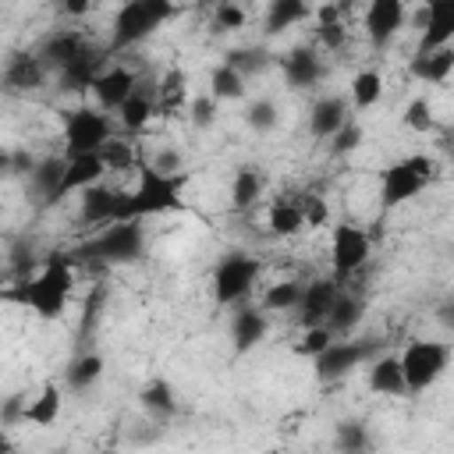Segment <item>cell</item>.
I'll list each match as a JSON object with an SVG mask.
<instances>
[{
    "label": "cell",
    "instance_id": "obj_6",
    "mask_svg": "<svg viewBox=\"0 0 454 454\" xmlns=\"http://www.w3.org/2000/svg\"><path fill=\"white\" fill-rule=\"evenodd\" d=\"M450 362V348L440 340H411L401 351V365H404V380H408V394H419L426 387H433L443 369Z\"/></svg>",
    "mask_w": 454,
    "mask_h": 454
},
{
    "label": "cell",
    "instance_id": "obj_41",
    "mask_svg": "<svg viewBox=\"0 0 454 454\" xmlns=\"http://www.w3.org/2000/svg\"><path fill=\"white\" fill-rule=\"evenodd\" d=\"M333 443L340 450H365L369 447V436H365L362 422H340L337 433H333Z\"/></svg>",
    "mask_w": 454,
    "mask_h": 454
},
{
    "label": "cell",
    "instance_id": "obj_13",
    "mask_svg": "<svg viewBox=\"0 0 454 454\" xmlns=\"http://www.w3.org/2000/svg\"><path fill=\"white\" fill-rule=\"evenodd\" d=\"M404 0H369L365 7V35L372 46H387L401 28H404Z\"/></svg>",
    "mask_w": 454,
    "mask_h": 454
},
{
    "label": "cell",
    "instance_id": "obj_46",
    "mask_svg": "<svg viewBox=\"0 0 454 454\" xmlns=\"http://www.w3.org/2000/svg\"><path fill=\"white\" fill-rule=\"evenodd\" d=\"M245 25V11L234 4V0H227V4H216V28H227V32H234V28H241Z\"/></svg>",
    "mask_w": 454,
    "mask_h": 454
},
{
    "label": "cell",
    "instance_id": "obj_11",
    "mask_svg": "<svg viewBox=\"0 0 454 454\" xmlns=\"http://www.w3.org/2000/svg\"><path fill=\"white\" fill-rule=\"evenodd\" d=\"M340 294V284L337 277H323V280H312L301 287V301H298V323L301 330L305 326H323L330 319V309Z\"/></svg>",
    "mask_w": 454,
    "mask_h": 454
},
{
    "label": "cell",
    "instance_id": "obj_28",
    "mask_svg": "<svg viewBox=\"0 0 454 454\" xmlns=\"http://www.w3.org/2000/svg\"><path fill=\"white\" fill-rule=\"evenodd\" d=\"M60 415V387L57 383H43L39 397H32L25 404V422L32 426H53Z\"/></svg>",
    "mask_w": 454,
    "mask_h": 454
},
{
    "label": "cell",
    "instance_id": "obj_16",
    "mask_svg": "<svg viewBox=\"0 0 454 454\" xmlns=\"http://www.w3.org/2000/svg\"><path fill=\"white\" fill-rule=\"evenodd\" d=\"M43 74H46V64L39 53H14L7 64H4V85L7 92H32L43 85Z\"/></svg>",
    "mask_w": 454,
    "mask_h": 454
},
{
    "label": "cell",
    "instance_id": "obj_30",
    "mask_svg": "<svg viewBox=\"0 0 454 454\" xmlns=\"http://www.w3.org/2000/svg\"><path fill=\"white\" fill-rule=\"evenodd\" d=\"M301 18H309V4L305 0H270V7H266V32L277 35V32L298 25Z\"/></svg>",
    "mask_w": 454,
    "mask_h": 454
},
{
    "label": "cell",
    "instance_id": "obj_48",
    "mask_svg": "<svg viewBox=\"0 0 454 454\" xmlns=\"http://www.w3.org/2000/svg\"><path fill=\"white\" fill-rule=\"evenodd\" d=\"M213 121H216V99H213V96H199V99H192V124L209 128Z\"/></svg>",
    "mask_w": 454,
    "mask_h": 454
},
{
    "label": "cell",
    "instance_id": "obj_25",
    "mask_svg": "<svg viewBox=\"0 0 454 454\" xmlns=\"http://www.w3.org/2000/svg\"><path fill=\"white\" fill-rule=\"evenodd\" d=\"M64 174H67V156H46L32 167V184L43 195V202H60Z\"/></svg>",
    "mask_w": 454,
    "mask_h": 454
},
{
    "label": "cell",
    "instance_id": "obj_36",
    "mask_svg": "<svg viewBox=\"0 0 454 454\" xmlns=\"http://www.w3.org/2000/svg\"><path fill=\"white\" fill-rule=\"evenodd\" d=\"M99 376H103V358H99V355H78V358L67 365V387H71V390H85V387H92Z\"/></svg>",
    "mask_w": 454,
    "mask_h": 454
},
{
    "label": "cell",
    "instance_id": "obj_17",
    "mask_svg": "<svg viewBox=\"0 0 454 454\" xmlns=\"http://www.w3.org/2000/svg\"><path fill=\"white\" fill-rule=\"evenodd\" d=\"M106 174V163L99 153H85V156H67V174L60 184V199L71 192H85L92 184H99V177Z\"/></svg>",
    "mask_w": 454,
    "mask_h": 454
},
{
    "label": "cell",
    "instance_id": "obj_39",
    "mask_svg": "<svg viewBox=\"0 0 454 454\" xmlns=\"http://www.w3.org/2000/svg\"><path fill=\"white\" fill-rule=\"evenodd\" d=\"M99 156H103L106 170H128V167L135 163V149H131V142H121V138H110V142L99 149Z\"/></svg>",
    "mask_w": 454,
    "mask_h": 454
},
{
    "label": "cell",
    "instance_id": "obj_2",
    "mask_svg": "<svg viewBox=\"0 0 454 454\" xmlns=\"http://www.w3.org/2000/svg\"><path fill=\"white\" fill-rule=\"evenodd\" d=\"M181 188H184V174H163L153 163H145L138 170V184L128 192V220H142V216H156L167 209H181Z\"/></svg>",
    "mask_w": 454,
    "mask_h": 454
},
{
    "label": "cell",
    "instance_id": "obj_4",
    "mask_svg": "<svg viewBox=\"0 0 454 454\" xmlns=\"http://www.w3.org/2000/svg\"><path fill=\"white\" fill-rule=\"evenodd\" d=\"M433 174V160L429 156H408V160H397L383 170V184H380V199H383V209H394L408 199H415L426 181Z\"/></svg>",
    "mask_w": 454,
    "mask_h": 454
},
{
    "label": "cell",
    "instance_id": "obj_24",
    "mask_svg": "<svg viewBox=\"0 0 454 454\" xmlns=\"http://www.w3.org/2000/svg\"><path fill=\"white\" fill-rule=\"evenodd\" d=\"M57 74H60V89H67V92L92 89V82H96V74H99V50L89 46L82 57H74V60H71L67 67H60Z\"/></svg>",
    "mask_w": 454,
    "mask_h": 454
},
{
    "label": "cell",
    "instance_id": "obj_35",
    "mask_svg": "<svg viewBox=\"0 0 454 454\" xmlns=\"http://www.w3.org/2000/svg\"><path fill=\"white\" fill-rule=\"evenodd\" d=\"M380 96H383V78H380V71H358V74L351 78V103H355V110L376 106Z\"/></svg>",
    "mask_w": 454,
    "mask_h": 454
},
{
    "label": "cell",
    "instance_id": "obj_18",
    "mask_svg": "<svg viewBox=\"0 0 454 454\" xmlns=\"http://www.w3.org/2000/svg\"><path fill=\"white\" fill-rule=\"evenodd\" d=\"M369 390L372 394H387V397H401L408 394V380H404V365L401 355H383L369 365Z\"/></svg>",
    "mask_w": 454,
    "mask_h": 454
},
{
    "label": "cell",
    "instance_id": "obj_52",
    "mask_svg": "<svg viewBox=\"0 0 454 454\" xmlns=\"http://www.w3.org/2000/svg\"><path fill=\"white\" fill-rule=\"evenodd\" d=\"M202 4H227V0H202Z\"/></svg>",
    "mask_w": 454,
    "mask_h": 454
},
{
    "label": "cell",
    "instance_id": "obj_26",
    "mask_svg": "<svg viewBox=\"0 0 454 454\" xmlns=\"http://www.w3.org/2000/svg\"><path fill=\"white\" fill-rule=\"evenodd\" d=\"M259 195H262V174L255 167H238L231 177V206L245 213L259 202Z\"/></svg>",
    "mask_w": 454,
    "mask_h": 454
},
{
    "label": "cell",
    "instance_id": "obj_12",
    "mask_svg": "<svg viewBox=\"0 0 454 454\" xmlns=\"http://www.w3.org/2000/svg\"><path fill=\"white\" fill-rule=\"evenodd\" d=\"M369 358V344H355V340H333L323 355L312 358V369L323 383H333L340 376H348L351 369H358V362Z\"/></svg>",
    "mask_w": 454,
    "mask_h": 454
},
{
    "label": "cell",
    "instance_id": "obj_45",
    "mask_svg": "<svg viewBox=\"0 0 454 454\" xmlns=\"http://www.w3.org/2000/svg\"><path fill=\"white\" fill-rule=\"evenodd\" d=\"M227 64H234L241 74H252V71L266 67V57L255 53V50H234V53H227Z\"/></svg>",
    "mask_w": 454,
    "mask_h": 454
},
{
    "label": "cell",
    "instance_id": "obj_1",
    "mask_svg": "<svg viewBox=\"0 0 454 454\" xmlns=\"http://www.w3.org/2000/svg\"><path fill=\"white\" fill-rule=\"evenodd\" d=\"M71 287H74V266L67 255H53L46 259V266L28 277L21 287H18V298L43 319H57L64 309H67V298H71Z\"/></svg>",
    "mask_w": 454,
    "mask_h": 454
},
{
    "label": "cell",
    "instance_id": "obj_27",
    "mask_svg": "<svg viewBox=\"0 0 454 454\" xmlns=\"http://www.w3.org/2000/svg\"><path fill=\"white\" fill-rule=\"evenodd\" d=\"M266 227H270V234H277V238H294L298 231H305L301 202H291V199L273 202V206H270V216H266Z\"/></svg>",
    "mask_w": 454,
    "mask_h": 454
},
{
    "label": "cell",
    "instance_id": "obj_37",
    "mask_svg": "<svg viewBox=\"0 0 454 454\" xmlns=\"http://www.w3.org/2000/svg\"><path fill=\"white\" fill-rule=\"evenodd\" d=\"M298 301H301V284H294V280L273 284L262 294V309L266 312H287V309H298Z\"/></svg>",
    "mask_w": 454,
    "mask_h": 454
},
{
    "label": "cell",
    "instance_id": "obj_9",
    "mask_svg": "<svg viewBox=\"0 0 454 454\" xmlns=\"http://www.w3.org/2000/svg\"><path fill=\"white\" fill-rule=\"evenodd\" d=\"M369 259V234L355 223H340L330 234V262H333V277L344 280L351 277L362 262Z\"/></svg>",
    "mask_w": 454,
    "mask_h": 454
},
{
    "label": "cell",
    "instance_id": "obj_5",
    "mask_svg": "<svg viewBox=\"0 0 454 454\" xmlns=\"http://www.w3.org/2000/svg\"><path fill=\"white\" fill-rule=\"evenodd\" d=\"M145 248V238H142V227L138 220H114L96 241H89L78 255L85 259H103V262H135Z\"/></svg>",
    "mask_w": 454,
    "mask_h": 454
},
{
    "label": "cell",
    "instance_id": "obj_21",
    "mask_svg": "<svg viewBox=\"0 0 454 454\" xmlns=\"http://www.w3.org/2000/svg\"><path fill=\"white\" fill-rule=\"evenodd\" d=\"M284 78H287L291 89H309L323 78V60L309 46H298L284 57Z\"/></svg>",
    "mask_w": 454,
    "mask_h": 454
},
{
    "label": "cell",
    "instance_id": "obj_22",
    "mask_svg": "<svg viewBox=\"0 0 454 454\" xmlns=\"http://www.w3.org/2000/svg\"><path fill=\"white\" fill-rule=\"evenodd\" d=\"M344 121H348V106H344V99L326 96V99L312 103V114H309V131H312L316 138H333V135L340 131V124H344Z\"/></svg>",
    "mask_w": 454,
    "mask_h": 454
},
{
    "label": "cell",
    "instance_id": "obj_14",
    "mask_svg": "<svg viewBox=\"0 0 454 454\" xmlns=\"http://www.w3.org/2000/svg\"><path fill=\"white\" fill-rule=\"evenodd\" d=\"M447 43H454V0H426L419 50H436Z\"/></svg>",
    "mask_w": 454,
    "mask_h": 454
},
{
    "label": "cell",
    "instance_id": "obj_40",
    "mask_svg": "<svg viewBox=\"0 0 454 454\" xmlns=\"http://www.w3.org/2000/svg\"><path fill=\"white\" fill-rule=\"evenodd\" d=\"M362 145V124H355L351 117L340 124V131L330 138V153L333 156H348V153H355Z\"/></svg>",
    "mask_w": 454,
    "mask_h": 454
},
{
    "label": "cell",
    "instance_id": "obj_3",
    "mask_svg": "<svg viewBox=\"0 0 454 454\" xmlns=\"http://www.w3.org/2000/svg\"><path fill=\"white\" fill-rule=\"evenodd\" d=\"M167 18H174V4H170V0H128V4H121V11L114 14L110 46H114V50L135 46V43L149 39Z\"/></svg>",
    "mask_w": 454,
    "mask_h": 454
},
{
    "label": "cell",
    "instance_id": "obj_49",
    "mask_svg": "<svg viewBox=\"0 0 454 454\" xmlns=\"http://www.w3.org/2000/svg\"><path fill=\"white\" fill-rule=\"evenodd\" d=\"M153 167L163 170V174H181V153L177 149H160L156 160H153Z\"/></svg>",
    "mask_w": 454,
    "mask_h": 454
},
{
    "label": "cell",
    "instance_id": "obj_7",
    "mask_svg": "<svg viewBox=\"0 0 454 454\" xmlns=\"http://www.w3.org/2000/svg\"><path fill=\"white\" fill-rule=\"evenodd\" d=\"M255 280H259V259L231 252L227 259H220V266L213 273V298H216V305L241 301L252 291Z\"/></svg>",
    "mask_w": 454,
    "mask_h": 454
},
{
    "label": "cell",
    "instance_id": "obj_38",
    "mask_svg": "<svg viewBox=\"0 0 454 454\" xmlns=\"http://www.w3.org/2000/svg\"><path fill=\"white\" fill-rule=\"evenodd\" d=\"M333 330L323 323V326H305V333H301V340L294 344V351L301 355V358H316V355H323L330 344H333Z\"/></svg>",
    "mask_w": 454,
    "mask_h": 454
},
{
    "label": "cell",
    "instance_id": "obj_23",
    "mask_svg": "<svg viewBox=\"0 0 454 454\" xmlns=\"http://www.w3.org/2000/svg\"><path fill=\"white\" fill-rule=\"evenodd\" d=\"M231 337H234V351L238 355L252 351L266 337V316L259 309H238L234 319H231Z\"/></svg>",
    "mask_w": 454,
    "mask_h": 454
},
{
    "label": "cell",
    "instance_id": "obj_8",
    "mask_svg": "<svg viewBox=\"0 0 454 454\" xmlns=\"http://www.w3.org/2000/svg\"><path fill=\"white\" fill-rule=\"evenodd\" d=\"M110 142V121L99 110H74L64 124V156H85V153H99Z\"/></svg>",
    "mask_w": 454,
    "mask_h": 454
},
{
    "label": "cell",
    "instance_id": "obj_10",
    "mask_svg": "<svg viewBox=\"0 0 454 454\" xmlns=\"http://www.w3.org/2000/svg\"><path fill=\"white\" fill-rule=\"evenodd\" d=\"M78 216H82V223H114V220H128V192L106 188V184H92V188L82 192Z\"/></svg>",
    "mask_w": 454,
    "mask_h": 454
},
{
    "label": "cell",
    "instance_id": "obj_51",
    "mask_svg": "<svg viewBox=\"0 0 454 454\" xmlns=\"http://www.w3.org/2000/svg\"><path fill=\"white\" fill-rule=\"evenodd\" d=\"M440 323H443L447 330H454V301H447V305H440Z\"/></svg>",
    "mask_w": 454,
    "mask_h": 454
},
{
    "label": "cell",
    "instance_id": "obj_32",
    "mask_svg": "<svg viewBox=\"0 0 454 454\" xmlns=\"http://www.w3.org/2000/svg\"><path fill=\"white\" fill-rule=\"evenodd\" d=\"M209 96L213 99H241L245 96V74L234 64H220L209 74Z\"/></svg>",
    "mask_w": 454,
    "mask_h": 454
},
{
    "label": "cell",
    "instance_id": "obj_50",
    "mask_svg": "<svg viewBox=\"0 0 454 454\" xmlns=\"http://www.w3.org/2000/svg\"><path fill=\"white\" fill-rule=\"evenodd\" d=\"M60 4H64V11L74 14V18H78V14H89V7H92V0H60Z\"/></svg>",
    "mask_w": 454,
    "mask_h": 454
},
{
    "label": "cell",
    "instance_id": "obj_20",
    "mask_svg": "<svg viewBox=\"0 0 454 454\" xmlns=\"http://www.w3.org/2000/svg\"><path fill=\"white\" fill-rule=\"evenodd\" d=\"M92 43L82 35V32H57V35H50L46 43H43V50H39V57H43V64L46 67H67L74 57H82L85 50H89Z\"/></svg>",
    "mask_w": 454,
    "mask_h": 454
},
{
    "label": "cell",
    "instance_id": "obj_29",
    "mask_svg": "<svg viewBox=\"0 0 454 454\" xmlns=\"http://www.w3.org/2000/svg\"><path fill=\"white\" fill-rule=\"evenodd\" d=\"M160 106H156V96H149V92H131L128 99H124V106L117 110L121 114V124H124V131H142L149 121H153V114H156Z\"/></svg>",
    "mask_w": 454,
    "mask_h": 454
},
{
    "label": "cell",
    "instance_id": "obj_44",
    "mask_svg": "<svg viewBox=\"0 0 454 454\" xmlns=\"http://www.w3.org/2000/svg\"><path fill=\"white\" fill-rule=\"evenodd\" d=\"M301 213H305V227H323L330 220V206L323 195H301Z\"/></svg>",
    "mask_w": 454,
    "mask_h": 454
},
{
    "label": "cell",
    "instance_id": "obj_43",
    "mask_svg": "<svg viewBox=\"0 0 454 454\" xmlns=\"http://www.w3.org/2000/svg\"><path fill=\"white\" fill-rule=\"evenodd\" d=\"M404 124L411 131H429L433 128V106H429V99H411L408 110H404Z\"/></svg>",
    "mask_w": 454,
    "mask_h": 454
},
{
    "label": "cell",
    "instance_id": "obj_15",
    "mask_svg": "<svg viewBox=\"0 0 454 454\" xmlns=\"http://www.w3.org/2000/svg\"><path fill=\"white\" fill-rule=\"evenodd\" d=\"M131 92H135V74H131L128 67L99 71L96 82H92V96H96L99 110H121Z\"/></svg>",
    "mask_w": 454,
    "mask_h": 454
},
{
    "label": "cell",
    "instance_id": "obj_19",
    "mask_svg": "<svg viewBox=\"0 0 454 454\" xmlns=\"http://www.w3.org/2000/svg\"><path fill=\"white\" fill-rule=\"evenodd\" d=\"M450 71H454V46H450V43H447V46H436V50H419V53L411 57V74H415L419 82L440 85V82L450 78Z\"/></svg>",
    "mask_w": 454,
    "mask_h": 454
},
{
    "label": "cell",
    "instance_id": "obj_47",
    "mask_svg": "<svg viewBox=\"0 0 454 454\" xmlns=\"http://www.w3.org/2000/svg\"><path fill=\"white\" fill-rule=\"evenodd\" d=\"M319 43L326 46V50H340L344 46V39H348V32H344V21H319Z\"/></svg>",
    "mask_w": 454,
    "mask_h": 454
},
{
    "label": "cell",
    "instance_id": "obj_42",
    "mask_svg": "<svg viewBox=\"0 0 454 454\" xmlns=\"http://www.w3.org/2000/svg\"><path fill=\"white\" fill-rule=\"evenodd\" d=\"M245 121L252 131H270L277 124V106L270 99H255L248 110H245Z\"/></svg>",
    "mask_w": 454,
    "mask_h": 454
},
{
    "label": "cell",
    "instance_id": "obj_31",
    "mask_svg": "<svg viewBox=\"0 0 454 454\" xmlns=\"http://www.w3.org/2000/svg\"><path fill=\"white\" fill-rule=\"evenodd\" d=\"M138 401H142V408H145L149 415H156V419H167V415H174V408H177L174 387H170L167 380H149V383L138 390Z\"/></svg>",
    "mask_w": 454,
    "mask_h": 454
},
{
    "label": "cell",
    "instance_id": "obj_33",
    "mask_svg": "<svg viewBox=\"0 0 454 454\" xmlns=\"http://www.w3.org/2000/svg\"><path fill=\"white\" fill-rule=\"evenodd\" d=\"M358 319H362V301L340 291V294H337V301H333V309H330V319H326V326H330L333 333L348 337V333L358 326Z\"/></svg>",
    "mask_w": 454,
    "mask_h": 454
},
{
    "label": "cell",
    "instance_id": "obj_34",
    "mask_svg": "<svg viewBox=\"0 0 454 454\" xmlns=\"http://www.w3.org/2000/svg\"><path fill=\"white\" fill-rule=\"evenodd\" d=\"M184 85H188L184 71H181V67H170V71L160 78V85H156V106H160L163 114L177 110V106L184 103Z\"/></svg>",
    "mask_w": 454,
    "mask_h": 454
}]
</instances>
